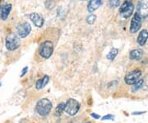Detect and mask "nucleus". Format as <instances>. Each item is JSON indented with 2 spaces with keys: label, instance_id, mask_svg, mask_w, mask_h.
Masks as SVG:
<instances>
[{
  "label": "nucleus",
  "instance_id": "f257e3e1",
  "mask_svg": "<svg viewBox=\"0 0 148 123\" xmlns=\"http://www.w3.org/2000/svg\"><path fill=\"white\" fill-rule=\"evenodd\" d=\"M51 110H52V102H50V100L48 98L40 99L36 103V111L39 115H40L42 117L48 116L51 112Z\"/></svg>",
  "mask_w": 148,
  "mask_h": 123
},
{
  "label": "nucleus",
  "instance_id": "f03ea898",
  "mask_svg": "<svg viewBox=\"0 0 148 123\" xmlns=\"http://www.w3.org/2000/svg\"><path fill=\"white\" fill-rule=\"evenodd\" d=\"M53 52V43L50 41H45L40 46L39 54L44 59H49Z\"/></svg>",
  "mask_w": 148,
  "mask_h": 123
},
{
  "label": "nucleus",
  "instance_id": "7ed1b4c3",
  "mask_svg": "<svg viewBox=\"0 0 148 123\" xmlns=\"http://www.w3.org/2000/svg\"><path fill=\"white\" fill-rule=\"evenodd\" d=\"M21 45L20 37L15 33H10L6 37V47L8 50H15Z\"/></svg>",
  "mask_w": 148,
  "mask_h": 123
},
{
  "label": "nucleus",
  "instance_id": "20e7f679",
  "mask_svg": "<svg viewBox=\"0 0 148 123\" xmlns=\"http://www.w3.org/2000/svg\"><path fill=\"white\" fill-rule=\"evenodd\" d=\"M134 10L132 0H125L119 8V13L123 18H129L132 16Z\"/></svg>",
  "mask_w": 148,
  "mask_h": 123
},
{
  "label": "nucleus",
  "instance_id": "39448f33",
  "mask_svg": "<svg viewBox=\"0 0 148 123\" xmlns=\"http://www.w3.org/2000/svg\"><path fill=\"white\" fill-rule=\"evenodd\" d=\"M80 109V103L76 99L69 98L68 102L65 103V113L69 116H74L78 113Z\"/></svg>",
  "mask_w": 148,
  "mask_h": 123
},
{
  "label": "nucleus",
  "instance_id": "423d86ee",
  "mask_svg": "<svg viewBox=\"0 0 148 123\" xmlns=\"http://www.w3.org/2000/svg\"><path fill=\"white\" fill-rule=\"evenodd\" d=\"M16 35L20 38H25L32 32V27L29 22H21L16 27Z\"/></svg>",
  "mask_w": 148,
  "mask_h": 123
},
{
  "label": "nucleus",
  "instance_id": "0eeeda50",
  "mask_svg": "<svg viewBox=\"0 0 148 123\" xmlns=\"http://www.w3.org/2000/svg\"><path fill=\"white\" fill-rule=\"evenodd\" d=\"M142 76V71L139 70H135L128 72L124 77V81L128 85H133L137 81L140 79Z\"/></svg>",
  "mask_w": 148,
  "mask_h": 123
},
{
  "label": "nucleus",
  "instance_id": "6e6552de",
  "mask_svg": "<svg viewBox=\"0 0 148 123\" xmlns=\"http://www.w3.org/2000/svg\"><path fill=\"white\" fill-rule=\"evenodd\" d=\"M142 26V17L138 14V12H136L134 14V16L132 17L131 24H130V32L134 34L136 32H138L140 29V27Z\"/></svg>",
  "mask_w": 148,
  "mask_h": 123
},
{
  "label": "nucleus",
  "instance_id": "1a4fd4ad",
  "mask_svg": "<svg viewBox=\"0 0 148 123\" xmlns=\"http://www.w3.org/2000/svg\"><path fill=\"white\" fill-rule=\"evenodd\" d=\"M30 19L34 23V25L37 27H42L44 23H45V20L43 18L42 16H40L39 13L37 12H32L30 14Z\"/></svg>",
  "mask_w": 148,
  "mask_h": 123
},
{
  "label": "nucleus",
  "instance_id": "9d476101",
  "mask_svg": "<svg viewBox=\"0 0 148 123\" xmlns=\"http://www.w3.org/2000/svg\"><path fill=\"white\" fill-rule=\"evenodd\" d=\"M138 12L142 18L148 16V4L144 1H140L138 4Z\"/></svg>",
  "mask_w": 148,
  "mask_h": 123
},
{
  "label": "nucleus",
  "instance_id": "9b49d317",
  "mask_svg": "<svg viewBox=\"0 0 148 123\" xmlns=\"http://www.w3.org/2000/svg\"><path fill=\"white\" fill-rule=\"evenodd\" d=\"M11 10H12L11 4H6V5L2 6L0 8V18L3 21H6L10 14Z\"/></svg>",
  "mask_w": 148,
  "mask_h": 123
},
{
  "label": "nucleus",
  "instance_id": "f8f14e48",
  "mask_svg": "<svg viewBox=\"0 0 148 123\" xmlns=\"http://www.w3.org/2000/svg\"><path fill=\"white\" fill-rule=\"evenodd\" d=\"M148 40V31L146 29L142 30L138 37V43L139 46H143Z\"/></svg>",
  "mask_w": 148,
  "mask_h": 123
},
{
  "label": "nucleus",
  "instance_id": "ddd939ff",
  "mask_svg": "<svg viewBox=\"0 0 148 123\" xmlns=\"http://www.w3.org/2000/svg\"><path fill=\"white\" fill-rule=\"evenodd\" d=\"M102 3V0H90L87 5V10L89 12H93L96 11Z\"/></svg>",
  "mask_w": 148,
  "mask_h": 123
},
{
  "label": "nucleus",
  "instance_id": "4468645a",
  "mask_svg": "<svg viewBox=\"0 0 148 123\" xmlns=\"http://www.w3.org/2000/svg\"><path fill=\"white\" fill-rule=\"evenodd\" d=\"M144 51L142 49H135L131 50V52L129 54V58L132 60H139L143 58Z\"/></svg>",
  "mask_w": 148,
  "mask_h": 123
},
{
  "label": "nucleus",
  "instance_id": "2eb2a0df",
  "mask_svg": "<svg viewBox=\"0 0 148 123\" xmlns=\"http://www.w3.org/2000/svg\"><path fill=\"white\" fill-rule=\"evenodd\" d=\"M49 81V77L48 75H45L43 78L38 79L36 82V89L40 90V89H41L43 88H45V86L47 85Z\"/></svg>",
  "mask_w": 148,
  "mask_h": 123
},
{
  "label": "nucleus",
  "instance_id": "dca6fc26",
  "mask_svg": "<svg viewBox=\"0 0 148 123\" xmlns=\"http://www.w3.org/2000/svg\"><path fill=\"white\" fill-rule=\"evenodd\" d=\"M118 53H119V50L118 49L112 48L110 50V52L107 54L106 58H107V59H109V60H114V59H115V57L117 56Z\"/></svg>",
  "mask_w": 148,
  "mask_h": 123
},
{
  "label": "nucleus",
  "instance_id": "f3484780",
  "mask_svg": "<svg viewBox=\"0 0 148 123\" xmlns=\"http://www.w3.org/2000/svg\"><path fill=\"white\" fill-rule=\"evenodd\" d=\"M64 109H65V103H64V102L59 103L55 108V113H54L55 116L56 117H60L64 112Z\"/></svg>",
  "mask_w": 148,
  "mask_h": 123
},
{
  "label": "nucleus",
  "instance_id": "a211bd4d",
  "mask_svg": "<svg viewBox=\"0 0 148 123\" xmlns=\"http://www.w3.org/2000/svg\"><path fill=\"white\" fill-rule=\"evenodd\" d=\"M143 83H144V80H143V79H140L139 80L137 81V82L133 84V86H132V91L133 92V93H135V92H137L138 90H139V89L142 88V86L143 85Z\"/></svg>",
  "mask_w": 148,
  "mask_h": 123
},
{
  "label": "nucleus",
  "instance_id": "6ab92c4d",
  "mask_svg": "<svg viewBox=\"0 0 148 123\" xmlns=\"http://www.w3.org/2000/svg\"><path fill=\"white\" fill-rule=\"evenodd\" d=\"M95 20H96V16L94 14H90L86 17V22L90 25H92L95 21Z\"/></svg>",
  "mask_w": 148,
  "mask_h": 123
},
{
  "label": "nucleus",
  "instance_id": "aec40b11",
  "mask_svg": "<svg viewBox=\"0 0 148 123\" xmlns=\"http://www.w3.org/2000/svg\"><path fill=\"white\" fill-rule=\"evenodd\" d=\"M109 4H110L111 8H116V7L119 6L120 2H119V0H110L109 1Z\"/></svg>",
  "mask_w": 148,
  "mask_h": 123
},
{
  "label": "nucleus",
  "instance_id": "412c9836",
  "mask_svg": "<svg viewBox=\"0 0 148 123\" xmlns=\"http://www.w3.org/2000/svg\"><path fill=\"white\" fill-rule=\"evenodd\" d=\"M114 117L113 115H106L105 117H103L101 120H103V121L104 120H114Z\"/></svg>",
  "mask_w": 148,
  "mask_h": 123
},
{
  "label": "nucleus",
  "instance_id": "4be33fe9",
  "mask_svg": "<svg viewBox=\"0 0 148 123\" xmlns=\"http://www.w3.org/2000/svg\"><path fill=\"white\" fill-rule=\"evenodd\" d=\"M27 71H28V67L27 66V67H25V68H24V69L22 70V71H21V75H20V76H21V77H23L24 75L27 74Z\"/></svg>",
  "mask_w": 148,
  "mask_h": 123
},
{
  "label": "nucleus",
  "instance_id": "5701e85b",
  "mask_svg": "<svg viewBox=\"0 0 148 123\" xmlns=\"http://www.w3.org/2000/svg\"><path fill=\"white\" fill-rule=\"evenodd\" d=\"M91 117H94L95 119H99V118L101 117H100V115L95 114V113H91Z\"/></svg>",
  "mask_w": 148,
  "mask_h": 123
},
{
  "label": "nucleus",
  "instance_id": "b1692460",
  "mask_svg": "<svg viewBox=\"0 0 148 123\" xmlns=\"http://www.w3.org/2000/svg\"><path fill=\"white\" fill-rule=\"evenodd\" d=\"M146 112H136V113H132V115H139V114H143V113H145Z\"/></svg>",
  "mask_w": 148,
  "mask_h": 123
},
{
  "label": "nucleus",
  "instance_id": "393cba45",
  "mask_svg": "<svg viewBox=\"0 0 148 123\" xmlns=\"http://www.w3.org/2000/svg\"><path fill=\"white\" fill-rule=\"evenodd\" d=\"M86 123H91V122H86Z\"/></svg>",
  "mask_w": 148,
  "mask_h": 123
},
{
  "label": "nucleus",
  "instance_id": "a878e982",
  "mask_svg": "<svg viewBox=\"0 0 148 123\" xmlns=\"http://www.w3.org/2000/svg\"><path fill=\"white\" fill-rule=\"evenodd\" d=\"M0 86H1V84H0Z\"/></svg>",
  "mask_w": 148,
  "mask_h": 123
},
{
  "label": "nucleus",
  "instance_id": "bb28decb",
  "mask_svg": "<svg viewBox=\"0 0 148 123\" xmlns=\"http://www.w3.org/2000/svg\"><path fill=\"white\" fill-rule=\"evenodd\" d=\"M82 1H85V0H82Z\"/></svg>",
  "mask_w": 148,
  "mask_h": 123
}]
</instances>
